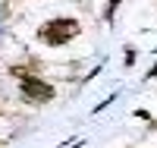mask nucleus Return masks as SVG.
I'll use <instances>...</instances> for the list:
<instances>
[{
    "mask_svg": "<svg viewBox=\"0 0 157 148\" xmlns=\"http://www.w3.org/2000/svg\"><path fill=\"white\" fill-rule=\"evenodd\" d=\"M82 35V22L72 19V16H57V19H47L41 29H38V41L47 44V47H63L69 44L72 38Z\"/></svg>",
    "mask_w": 157,
    "mask_h": 148,
    "instance_id": "f257e3e1",
    "label": "nucleus"
},
{
    "mask_svg": "<svg viewBox=\"0 0 157 148\" xmlns=\"http://www.w3.org/2000/svg\"><path fill=\"white\" fill-rule=\"evenodd\" d=\"M13 76H19V95H22V101H29V104H47V101H54L57 91H54L50 82L38 79L35 73H25L22 66H16Z\"/></svg>",
    "mask_w": 157,
    "mask_h": 148,
    "instance_id": "f03ea898",
    "label": "nucleus"
},
{
    "mask_svg": "<svg viewBox=\"0 0 157 148\" xmlns=\"http://www.w3.org/2000/svg\"><path fill=\"white\" fill-rule=\"evenodd\" d=\"M132 63H135V50L126 47V66H132Z\"/></svg>",
    "mask_w": 157,
    "mask_h": 148,
    "instance_id": "7ed1b4c3",
    "label": "nucleus"
},
{
    "mask_svg": "<svg viewBox=\"0 0 157 148\" xmlns=\"http://www.w3.org/2000/svg\"><path fill=\"white\" fill-rule=\"evenodd\" d=\"M148 79H157V63H154L151 70H148Z\"/></svg>",
    "mask_w": 157,
    "mask_h": 148,
    "instance_id": "20e7f679",
    "label": "nucleus"
}]
</instances>
